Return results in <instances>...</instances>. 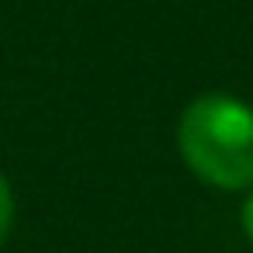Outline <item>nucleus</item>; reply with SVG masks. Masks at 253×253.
<instances>
[{"instance_id": "1", "label": "nucleus", "mask_w": 253, "mask_h": 253, "mask_svg": "<svg viewBox=\"0 0 253 253\" xmlns=\"http://www.w3.org/2000/svg\"><path fill=\"white\" fill-rule=\"evenodd\" d=\"M177 149L198 180L222 191L253 187V108L232 94L194 97L177 122Z\"/></svg>"}, {"instance_id": "2", "label": "nucleus", "mask_w": 253, "mask_h": 253, "mask_svg": "<svg viewBox=\"0 0 253 253\" xmlns=\"http://www.w3.org/2000/svg\"><path fill=\"white\" fill-rule=\"evenodd\" d=\"M11 218H14V194H11V184L0 173V243H4L7 229H11Z\"/></svg>"}, {"instance_id": "3", "label": "nucleus", "mask_w": 253, "mask_h": 253, "mask_svg": "<svg viewBox=\"0 0 253 253\" xmlns=\"http://www.w3.org/2000/svg\"><path fill=\"white\" fill-rule=\"evenodd\" d=\"M239 218H243V232H246V236H250V243H253V187H250V194H246V201H243Z\"/></svg>"}]
</instances>
